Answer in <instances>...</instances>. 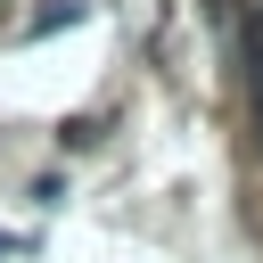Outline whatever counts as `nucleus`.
<instances>
[{
	"label": "nucleus",
	"mask_w": 263,
	"mask_h": 263,
	"mask_svg": "<svg viewBox=\"0 0 263 263\" xmlns=\"http://www.w3.org/2000/svg\"><path fill=\"white\" fill-rule=\"evenodd\" d=\"M238 82H247V123L263 148V8H238Z\"/></svg>",
	"instance_id": "nucleus-1"
},
{
	"label": "nucleus",
	"mask_w": 263,
	"mask_h": 263,
	"mask_svg": "<svg viewBox=\"0 0 263 263\" xmlns=\"http://www.w3.org/2000/svg\"><path fill=\"white\" fill-rule=\"evenodd\" d=\"M58 25H82V0H58V8L33 16V33H58Z\"/></svg>",
	"instance_id": "nucleus-2"
},
{
	"label": "nucleus",
	"mask_w": 263,
	"mask_h": 263,
	"mask_svg": "<svg viewBox=\"0 0 263 263\" xmlns=\"http://www.w3.org/2000/svg\"><path fill=\"white\" fill-rule=\"evenodd\" d=\"M58 140H66V148H90V140H99V115H74V123H66Z\"/></svg>",
	"instance_id": "nucleus-3"
}]
</instances>
